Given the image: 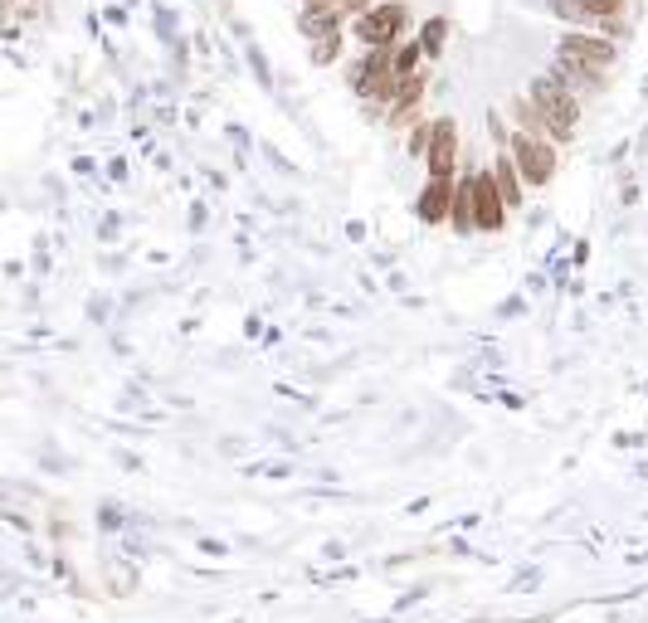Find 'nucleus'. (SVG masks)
<instances>
[{
    "label": "nucleus",
    "instance_id": "obj_1",
    "mask_svg": "<svg viewBox=\"0 0 648 623\" xmlns=\"http://www.w3.org/2000/svg\"><path fill=\"white\" fill-rule=\"evenodd\" d=\"M527 93L537 98V108L551 117V142L556 147H570V142L580 137V117H585V108H580V93L570 88L566 78L556 74V69H546V74H537L527 83Z\"/></svg>",
    "mask_w": 648,
    "mask_h": 623
},
{
    "label": "nucleus",
    "instance_id": "obj_2",
    "mask_svg": "<svg viewBox=\"0 0 648 623\" xmlns=\"http://www.w3.org/2000/svg\"><path fill=\"white\" fill-rule=\"evenodd\" d=\"M414 25V10L410 0H375L365 15L351 20V39H357L361 49H375V44H400L405 35H410Z\"/></svg>",
    "mask_w": 648,
    "mask_h": 623
},
{
    "label": "nucleus",
    "instance_id": "obj_3",
    "mask_svg": "<svg viewBox=\"0 0 648 623\" xmlns=\"http://www.w3.org/2000/svg\"><path fill=\"white\" fill-rule=\"evenodd\" d=\"M512 156H517V171L527 181V190H546L556 181V166H561V147L551 137H531V132H517L512 127Z\"/></svg>",
    "mask_w": 648,
    "mask_h": 623
},
{
    "label": "nucleus",
    "instance_id": "obj_4",
    "mask_svg": "<svg viewBox=\"0 0 648 623\" xmlns=\"http://www.w3.org/2000/svg\"><path fill=\"white\" fill-rule=\"evenodd\" d=\"M424 171L439 175V181H458V171H463V137H458L454 117H434V142H430V156H424Z\"/></svg>",
    "mask_w": 648,
    "mask_h": 623
},
{
    "label": "nucleus",
    "instance_id": "obj_5",
    "mask_svg": "<svg viewBox=\"0 0 648 623\" xmlns=\"http://www.w3.org/2000/svg\"><path fill=\"white\" fill-rule=\"evenodd\" d=\"M556 54H576L585 64L614 69L619 64V39L604 35V29H566V35L556 39Z\"/></svg>",
    "mask_w": 648,
    "mask_h": 623
},
{
    "label": "nucleus",
    "instance_id": "obj_6",
    "mask_svg": "<svg viewBox=\"0 0 648 623\" xmlns=\"http://www.w3.org/2000/svg\"><path fill=\"white\" fill-rule=\"evenodd\" d=\"M473 205H478V234H497L507 224V200H503V190H497V175H493V166H473Z\"/></svg>",
    "mask_w": 648,
    "mask_h": 623
},
{
    "label": "nucleus",
    "instance_id": "obj_7",
    "mask_svg": "<svg viewBox=\"0 0 648 623\" xmlns=\"http://www.w3.org/2000/svg\"><path fill=\"white\" fill-rule=\"evenodd\" d=\"M424 93H430V74L420 69V74H410L400 83V98L390 102V112H385V127H390V132H410L414 122L424 117Z\"/></svg>",
    "mask_w": 648,
    "mask_h": 623
},
{
    "label": "nucleus",
    "instance_id": "obj_8",
    "mask_svg": "<svg viewBox=\"0 0 648 623\" xmlns=\"http://www.w3.org/2000/svg\"><path fill=\"white\" fill-rule=\"evenodd\" d=\"M298 29H302V39H327V35H337V29H347V10L337 5V0H308V5L298 10Z\"/></svg>",
    "mask_w": 648,
    "mask_h": 623
},
{
    "label": "nucleus",
    "instance_id": "obj_9",
    "mask_svg": "<svg viewBox=\"0 0 648 623\" xmlns=\"http://www.w3.org/2000/svg\"><path fill=\"white\" fill-rule=\"evenodd\" d=\"M551 69H556L561 78L570 83L576 93H604L610 88V69H600V64H585V59H576V54H551Z\"/></svg>",
    "mask_w": 648,
    "mask_h": 623
},
{
    "label": "nucleus",
    "instance_id": "obj_10",
    "mask_svg": "<svg viewBox=\"0 0 648 623\" xmlns=\"http://www.w3.org/2000/svg\"><path fill=\"white\" fill-rule=\"evenodd\" d=\"M448 230L458 239L478 234V205H473V166L463 161V171H458L454 181V210H448Z\"/></svg>",
    "mask_w": 648,
    "mask_h": 623
},
{
    "label": "nucleus",
    "instance_id": "obj_11",
    "mask_svg": "<svg viewBox=\"0 0 648 623\" xmlns=\"http://www.w3.org/2000/svg\"><path fill=\"white\" fill-rule=\"evenodd\" d=\"M448 210H454V181H439V175H424L420 200H414V214L424 224H448Z\"/></svg>",
    "mask_w": 648,
    "mask_h": 623
},
{
    "label": "nucleus",
    "instance_id": "obj_12",
    "mask_svg": "<svg viewBox=\"0 0 648 623\" xmlns=\"http://www.w3.org/2000/svg\"><path fill=\"white\" fill-rule=\"evenodd\" d=\"M493 175H497V190H503L507 210H521L527 181H521V171H517V156H512V147H497V156H493Z\"/></svg>",
    "mask_w": 648,
    "mask_h": 623
},
{
    "label": "nucleus",
    "instance_id": "obj_13",
    "mask_svg": "<svg viewBox=\"0 0 648 623\" xmlns=\"http://www.w3.org/2000/svg\"><path fill=\"white\" fill-rule=\"evenodd\" d=\"M512 122H517V132H531V137H551V117L537 108V98L531 93H521V98H512Z\"/></svg>",
    "mask_w": 648,
    "mask_h": 623
},
{
    "label": "nucleus",
    "instance_id": "obj_14",
    "mask_svg": "<svg viewBox=\"0 0 648 623\" xmlns=\"http://www.w3.org/2000/svg\"><path fill=\"white\" fill-rule=\"evenodd\" d=\"M420 44H424V54H430V64L444 54V44H448V20L444 15H434V20H424V25H420Z\"/></svg>",
    "mask_w": 648,
    "mask_h": 623
},
{
    "label": "nucleus",
    "instance_id": "obj_15",
    "mask_svg": "<svg viewBox=\"0 0 648 623\" xmlns=\"http://www.w3.org/2000/svg\"><path fill=\"white\" fill-rule=\"evenodd\" d=\"M585 15L595 20V29L604 25V20H624V10H629V0H576Z\"/></svg>",
    "mask_w": 648,
    "mask_h": 623
},
{
    "label": "nucleus",
    "instance_id": "obj_16",
    "mask_svg": "<svg viewBox=\"0 0 648 623\" xmlns=\"http://www.w3.org/2000/svg\"><path fill=\"white\" fill-rule=\"evenodd\" d=\"M341 49H347V29H337V35L317 39V44H312V64H317V69L337 64V59H341Z\"/></svg>",
    "mask_w": 648,
    "mask_h": 623
},
{
    "label": "nucleus",
    "instance_id": "obj_17",
    "mask_svg": "<svg viewBox=\"0 0 648 623\" xmlns=\"http://www.w3.org/2000/svg\"><path fill=\"white\" fill-rule=\"evenodd\" d=\"M430 142H434V122L430 117H420L410 132H405V147H410L414 161H424V156H430Z\"/></svg>",
    "mask_w": 648,
    "mask_h": 623
},
{
    "label": "nucleus",
    "instance_id": "obj_18",
    "mask_svg": "<svg viewBox=\"0 0 648 623\" xmlns=\"http://www.w3.org/2000/svg\"><path fill=\"white\" fill-rule=\"evenodd\" d=\"M488 132H493V147H507L512 142V127L503 122V112H488Z\"/></svg>",
    "mask_w": 648,
    "mask_h": 623
},
{
    "label": "nucleus",
    "instance_id": "obj_19",
    "mask_svg": "<svg viewBox=\"0 0 648 623\" xmlns=\"http://www.w3.org/2000/svg\"><path fill=\"white\" fill-rule=\"evenodd\" d=\"M195 550H205L210 560H225V555H229V546H225V541H210V536H201V541H195Z\"/></svg>",
    "mask_w": 648,
    "mask_h": 623
},
{
    "label": "nucleus",
    "instance_id": "obj_20",
    "mask_svg": "<svg viewBox=\"0 0 648 623\" xmlns=\"http://www.w3.org/2000/svg\"><path fill=\"white\" fill-rule=\"evenodd\" d=\"M537 579H541V570H521V575L512 579V589H517V595H527V589L537 585Z\"/></svg>",
    "mask_w": 648,
    "mask_h": 623
},
{
    "label": "nucleus",
    "instance_id": "obj_21",
    "mask_svg": "<svg viewBox=\"0 0 648 623\" xmlns=\"http://www.w3.org/2000/svg\"><path fill=\"white\" fill-rule=\"evenodd\" d=\"M341 10H347V20H357V15H365V10L375 5V0H337Z\"/></svg>",
    "mask_w": 648,
    "mask_h": 623
},
{
    "label": "nucleus",
    "instance_id": "obj_22",
    "mask_svg": "<svg viewBox=\"0 0 648 623\" xmlns=\"http://www.w3.org/2000/svg\"><path fill=\"white\" fill-rule=\"evenodd\" d=\"M424 595H430V589H424V585H414L410 595H400V599H395V609H410V604H420Z\"/></svg>",
    "mask_w": 648,
    "mask_h": 623
},
{
    "label": "nucleus",
    "instance_id": "obj_23",
    "mask_svg": "<svg viewBox=\"0 0 648 623\" xmlns=\"http://www.w3.org/2000/svg\"><path fill=\"white\" fill-rule=\"evenodd\" d=\"M322 555H327V560H341V555H347V546H341V541H327V546H322Z\"/></svg>",
    "mask_w": 648,
    "mask_h": 623
},
{
    "label": "nucleus",
    "instance_id": "obj_24",
    "mask_svg": "<svg viewBox=\"0 0 648 623\" xmlns=\"http://www.w3.org/2000/svg\"><path fill=\"white\" fill-rule=\"evenodd\" d=\"M639 477H648V463H639Z\"/></svg>",
    "mask_w": 648,
    "mask_h": 623
},
{
    "label": "nucleus",
    "instance_id": "obj_25",
    "mask_svg": "<svg viewBox=\"0 0 648 623\" xmlns=\"http://www.w3.org/2000/svg\"><path fill=\"white\" fill-rule=\"evenodd\" d=\"M298 5H308V0H298Z\"/></svg>",
    "mask_w": 648,
    "mask_h": 623
}]
</instances>
